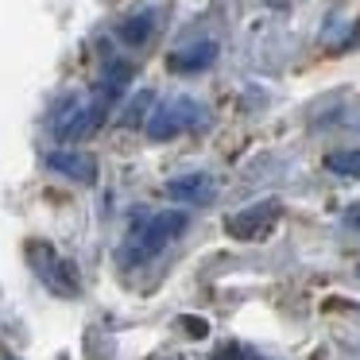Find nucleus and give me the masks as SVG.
<instances>
[{"instance_id":"1a4fd4ad","label":"nucleus","mask_w":360,"mask_h":360,"mask_svg":"<svg viewBox=\"0 0 360 360\" xmlns=\"http://www.w3.org/2000/svg\"><path fill=\"white\" fill-rule=\"evenodd\" d=\"M128 82H132V66H128V63H109L105 78L97 82V94H105L109 101H117V97L128 89Z\"/></svg>"},{"instance_id":"20e7f679","label":"nucleus","mask_w":360,"mask_h":360,"mask_svg":"<svg viewBox=\"0 0 360 360\" xmlns=\"http://www.w3.org/2000/svg\"><path fill=\"white\" fill-rule=\"evenodd\" d=\"M112 105H117V101H109L105 94H94V101H86V105H74V109L63 112L58 124H55L58 140H63V143H78V140H86V136H94L97 128L105 124V117H109Z\"/></svg>"},{"instance_id":"2eb2a0df","label":"nucleus","mask_w":360,"mask_h":360,"mask_svg":"<svg viewBox=\"0 0 360 360\" xmlns=\"http://www.w3.org/2000/svg\"><path fill=\"white\" fill-rule=\"evenodd\" d=\"M349 225H360V210H352V213H349Z\"/></svg>"},{"instance_id":"f257e3e1","label":"nucleus","mask_w":360,"mask_h":360,"mask_svg":"<svg viewBox=\"0 0 360 360\" xmlns=\"http://www.w3.org/2000/svg\"><path fill=\"white\" fill-rule=\"evenodd\" d=\"M24 252H27V264H32V271L43 279V287H51L58 298H74V295H78V275H74V267L66 264V259L58 256L51 244L32 240Z\"/></svg>"},{"instance_id":"f8f14e48","label":"nucleus","mask_w":360,"mask_h":360,"mask_svg":"<svg viewBox=\"0 0 360 360\" xmlns=\"http://www.w3.org/2000/svg\"><path fill=\"white\" fill-rule=\"evenodd\" d=\"M148 109H151V94H136V97H132V105H128V112H124V120H120V124H128V128L143 124V117H148Z\"/></svg>"},{"instance_id":"6e6552de","label":"nucleus","mask_w":360,"mask_h":360,"mask_svg":"<svg viewBox=\"0 0 360 360\" xmlns=\"http://www.w3.org/2000/svg\"><path fill=\"white\" fill-rule=\"evenodd\" d=\"M167 194H171L174 202H182V205H194V202L213 198V182L205 179V174H182V179L167 182Z\"/></svg>"},{"instance_id":"f03ea898","label":"nucleus","mask_w":360,"mask_h":360,"mask_svg":"<svg viewBox=\"0 0 360 360\" xmlns=\"http://www.w3.org/2000/svg\"><path fill=\"white\" fill-rule=\"evenodd\" d=\"M186 229V213L182 210H163L132 236V248H128V259H151L174 240V236Z\"/></svg>"},{"instance_id":"423d86ee","label":"nucleus","mask_w":360,"mask_h":360,"mask_svg":"<svg viewBox=\"0 0 360 360\" xmlns=\"http://www.w3.org/2000/svg\"><path fill=\"white\" fill-rule=\"evenodd\" d=\"M47 167L70 182H82V186H94L97 182V159L86 155V151H51Z\"/></svg>"},{"instance_id":"0eeeda50","label":"nucleus","mask_w":360,"mask_h":360,"mask_svg":"<svg viewBox=\"0 0 360 360\" xmlns=\"http://www.w3.org/2000/svg\"><path fill=\"white\" fill-rule=\"evenodd\" d=\"M213 58H217V47H213V43H194V47L174 51V55L167 58V66H171L174 74H198V70H205Z\"/></svg>"},{"instance_id":"9d476101","label":"nucleus","mask_w":360,"mask_h":360,"mask_svg":"<svg viewBox=\"0 0 360 360\" xmlns=\"http://www.w3.org/2000/svg\"><path fill=\"white\" fill-rule=\"evenodd\" d=\"M151 27H155V16H151V12H140V16H128L117 35L128 43V47H143V43L151 39Z\"/></svg>"},{"instance_id":"9b49d317","label":"nucleus","mask_w":360,"mask_h":360,"mask_svg":"<svg viewBox=\"0 0 360 360\" xmlns=\"http://www.w3.org/2000/svg\"><path fill=\"white\" fill-rule=\"evenodd\" d=\"M326 167L341 179H360V151H333L326 155Z\"/></svg>"},{"instance_id":"39448f33","label":"nucleus","mask_w":360,"mask_h":360,"mask_svg":"<svg viewBox=\"0 0 360 360\" xmlns=\"http://www.w3.org/2000/svg\"><path fill=\"white\" fill-rule=\"evenodd\" d=\"M198 120H202V109H198V101H190V97H179V101L159 105V109L148 117V136H151V140H171V136L186 132V128H194Z\"/></svg>"},{"instance_id":"7ed1b4c3","label":"nucleus","mask_w":360,"mask_h":360,"mask_svg":"<svg viewBox=\"0 0 360 360\" xmlns=\"http://www.w3.org/2000/svg\"><path fill=\"white\" fill-rule=\"evenodd\" d=\"M279 217H283V205L279 202H259V205H248V210L233 213V217L225 221V233L233 236V240L256 244V240H267V236L275 233Z\"/></svg>"},{"instance_id":"ddd939ff","label":"nucleus","mask_w":360,"mask_h":360,"mask_svg":"<svg viewBox=\"0 0 360 360\" xmlns=\"http://www.w3.org/2000/svg\"><path fill=\"white\" fill-rule=\"evenodd\" d=\"M182 329H186V333L190 337H205V333H210V321H205V318H194V314H182Z\"/></svg>"},{"instance_id":"4468645a","label":"nucleus","mask_w":360,"mask_h":360,"mask_svg":"<svg viewBox=\"0 0 360 360\" xmlns=\"http://www.w3.org/2000/svg\"><path fill=\"white\" fill-rule=\"evenodd\" d=\"M213 360H244V352L236 349V345H221V349L213 352Z\"/></svg>"}]
</instances>
